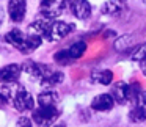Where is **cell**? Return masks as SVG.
<instances>
[{"mask_svg": "<svg viewBox=\"0 0 146 127\" xmlns=\"http://www.w3.org/2000/svg\"><path fill=\"white\" fill-rule=\"evenodd\" d=\"M54 127H64V124H57V126H54Z\"/></svg>", "mask_w": 146, "mask_h": 127, "instance_id": "obj_26", "label": "cell"}, {"mask_svg": "<svg viewBox=\"0 0 146 127\" xmlns=\"http://www.w3.org/2000/svg\"><path fill=\"white\" fill-rule=\"evenodd\" d=\"M22 67L19 64L13 63V64H7L0 69V83H13L19 79Z\"/></svg>", "mask_w": 146, "mask_h": 127, "instance_id": "obj_8", "label": "cell"}, {"mask_svg": "<svg viewBox=\"0 0 146 127\" xmlns=\"http://www.w3.org/2000/svg\"><path fill=\"white\" fill-rule=\"evenodd\" d=\"M115 101L110 94H99L91 101V108L96 111H107L113 107Z\"/></svg>", "mask_w": 146, "mask_h": 127, "instance_id": "obj_10", "label": "cell"}, {"mask_svg": "<svg viewBox=\"0 0 146 127\" xmlns=\"http://www.w3.org/2000/svg\"><path fill=\"white\" fill-rule=\"evenodd\" d=\"M63 79H64L63 72H60V71H52L50 75H47L46 79L41 80V85L42 86H50L52 88V86H55V85L63 82Z\"/></svg>", "mask_w": 146, "mask_h": 127, "instance_id": "obj_16", "label": "cell"}, {"mask_svg": "<svg viewBox=\"0 0 146 127\" xmlns=\"http://www.w3.org/2000/svg\"><path fill=\"white\" fill-rule=\"evenodd\" d=\"M58 110L55 105H39L38 110L33 111V121L38 127H50L58 118Z\"/></svg>", "mask_w": 146, "mask_h": 127, "instance_id": "obj_2", "label": "cell"}, {"mask_svg": "<svg viewBox=\"0 0 146 127\" xmlns=\"http://www.w3.org/2000/svg\"><path fill=\"white\" fill-rule=\"evenodd\" d=\"M146 55V44H143V46H140L138 49H137L135 52H133V55H132V60H141L143 57Z\"/></svg>", "mask_w": 146, "mask_h": 127, "instance_id": "obj_19", "label": "cell"}, {"mask_svg": "<svg viewBox=\"0 0 146 127\" xmlns=\"http://www.w3.org/2000/svg\"><path fill=\"white\" fill-rule=\"evenodd\" d=\"M55 0H41V8H52Z\"/></svg>", "mask_w": 146, "mask_h": 127, "instance_id": "obj_22", "label": "cell"}, {"mask_svg": "<svg viewBox=\"0 0 146 127\" xmlns=\"http://www.w3.org/2000/svg\"><path fill=\"white\" fill-rule=\"evenodd\" d=\"M119 11H121L119 0H108V2H105L101 8V13L108 14V16H116V14H119Z\"/></svg>", "mask_w": 146, "mask_h": 127, "instance_id": "obj_13", "label": "cell"}, {"mask_svg": "<svg viewBox=\"0 0 146 127\" xmlns=\"http://www.w3.org/2000/svg\"><path fill=\"white\" fill-rule=\"evenodd\" d=\"M3 22V10H2V7H0V24Z\"/></svg>", "mask_w": 146, "mask_h": 127, "instance_id": "obj_25", "label": "cell"}, {"mask_svg": "<svg viewBox=\"0 0 146 127\" xmlns=\"http://www.w3.org/2000/svg\"><path fill=\"white\" fill-rule=\"evenodd\" d=\"M76 27L69 22H64V21H54V22L49 25L47 35H46V39L49 41H60V39L66 38Z\"/></svg>", "mask_w": 146, "mask_h": 127, "instance_id": "obj_3", "label": "cell"}, {"mask_svg": "<svg viewBox=\"0 0 146 127\" xmlns=\"http://www.w3.org/2000/svg\"><path fill=\"white\" fill-rule=\"evenodd\" d=\"M13 105L17 111H27V110H33L35 101H33L32 94L25 88H19L17 91H14Z\"/></svg>", "mask_w": 146, "mask_h": 127, "instance_id": "obj_4", "label": "cell"}, {"mask_svg": "<svg viewBox=\"0 0 146 127\" xmlns=\"http://www.w3.org/2000/svg\"><path fill=\"white\" fill-rule=\"evenodd\" d=\"M22 69L29 74L32 79H46L47 75L52 74V69L47 66V64H42V63H36V61H27L24 63Z\"/></svg>", "mask_w": 146, "mask_h": 127, "instance_id": "obj_5", "label": "cell"}, {"mask_svg": "<svg viewBox=\"0 0 146 127\" xmlns=\"http://www.w3.org/2000/svg\"><path fill=\"white\" fill-rule=\"evenodd\" d=\"M130 39H132V36H123V38H119L116 42H115V47L119 49V50H121V49H124V46L127 47V46H129L130 42H132Z\"/></svg>", "mask_w": 146, "mask_h": 127, "instance_id": "obj_18", "label": "cell"}, {"mask_svg": "<svg viewBox=\"0 0 146 127\" xmlns=\"http://www.w3.org/2000/svg\"><path fill=\"white\" fill-rule=\"evenodd\" d=\"M55 61L60 63V64H68V63H71V61H74V60L68 55L66 50H60V52L55 54Z\"/></svg>", "mask_w": 146, "mask_h": 127, "instance_id": "obj_17", "label": "cell"}, {"mask_svg": "<svg viewBox=\"0 0 146 127\" xmlns=\"http://www.w3.org/2000/svg\"><path fill=\"white\" fill-rule=\"evenodd\" d=\"M111 97H113V101L116 102V104H127L129 102V85L124 82H116L113 85V88H111Z\"/></svg>", "mask_w": 146, "mask_h": 127, "instance_id": "obj_9", "label": "cell"}, {"mask_svg": "<svg viewBox=\"0 0 146 127\" xmlns=\"http://www.w3.org/2000/svg\"><path fill=\"white\" fill-rule=\"evenodd\" d=\"M140 66H141V72L146 75V55L141 58V60H140Z\"/></svg>", "mask_w": 146, "mask_h": 127, "instance_id": "obj_23", "label": "cell"}, {"mask_svg": "<svg viewBox=\"0 0 146 127\" xmlns=\"http://www.w3.org/2000/svg\"><path fill=\"white\" fill-rule=\"evenodd\" d=\"M16 127H32V121H30L29 118L22 116L19 121H17V126Z\"/></svg>", "mask_w": 146, "mask_h": 127, "instance_id": "obj_20", "label": "cell"}, {"mask_svg": "<svg viewBox=\"0 0 146 127\" xmlns=\"http://www.w3.org/2000/svg\"><path fill=\"white\" fill-rule=\"evenodd\" d=\"M7 102H8V99L5 97V96L2 94V93H0V107H3V105L7 104Z\"/></svg>", "mask_w": 146, "mask_h": 127, "instance_id": "obj_24", "label": "cell"}, {"mask_svg": "<svg viewBox=\"0 0 146 127\" xmlns=\"http://www.w3.org/2000/svg\"><path fill=\"white\" fill-rule=\"evenodd\" d=\"M129 116H130V121H132V122H143V121L146 119V107L143 104L135 105V107L130 110Z\"/></svg>", "mask_w": 146, "mask_h": 127, "instance_id": "obj_15", "label": "cell"}, {"mask_svg": "<svg viewBox=\"0 0 146 127\" xmlns=\"http://www.w3.org/2000/svg\"><path fill=\"white\" fill-rule=\"evenodd\" d=\"M27 11V0H10L8 3V13L13 22H21L24 21Z\"/></svg>", "mask_w": 146, "mask_h": 127, "instance_id": "obj_6", "label": "cell"}, {"mask_svg": "<svg viewBox=\"0 0 146 127\" xmlns=\"http://www.w3.org/2000/svg\"><path fill=\"white\" fill-rule=\"evenodd\" d=\"M69 10H71V13L80 21L88 19V17L91 16V5H90L88 0H72Z\"/></svg>", "mask_w": 146, "mask_h": 127, "instance_id": "obj_7", "label": "cell"}, {"mask_svg": "<svg viewBox=\"0 0 146 127\" xmlns=\"http://www.w3.org/2000/svg\"><path fill=\"white\" fill-rule=\"evenodd\" d=\"M91 82L99 83V85H110L113 82V72L108 69H101L91 72Z\"/></svg>", "mask_w": 146, "mask_h": 127, "instance_id": "obj_11", "label": "cell"}, {"mask_svg": "<svg viewBox=\"0 0 146 127\" xmlns=\"http://www.w3.org/2000/svg\"><path fill=\"white\" fill-rule=\"evenodd\" d=\"M85 50H86V42H83V41H76L74 44H71L69 47L66 49L68 55H69L72 60L80 58L83 54H85Z\"/></svg>", "mask_w": 146, "mask_h": 127, "instance_id": "obj_12", "label": "cell"}, {"mask_svg": "<svg viewBox=\"0 0 146 127\" xmlns=\"http://www.w3.org/2000/svg\"><path fill=\"white\" fill-rule=\"evenodd\" d=\"M71 2H72V0H63V2H61V5H60V11L69 10V8H71Z\"/></svg>", "mask_w": 146, "mask_h": 127, "instance_id": "obj_21", "label": "cell"}, {"mask_svg": "<svg viewBox=\"0 0 146 127\" xmlns=\"http://www.w3.org/2000/svg\"><path fill=\"white\" fill-rule=\"evenodd\" d=\"M5 41L8 44H11L13 47L19 49L22 54H30L35 49H38L41 46V36L38 35H25L24 32H21L19 28H13L11 32H8L5 35Z\"/></svg>", "mask_w": 146, "mask_h": 127, "instance_id": "obj_1", "label": "cell"}, {"mask_svg": "<svg viewBox=\"0 0 146 127\" xmlns=\"http://www.w3.org/2000/svg\"><path fill=\"white\" fill-rule=\"evenodd\" d=\"M145 3H146V0H145Z\"/></svg>", "mask_w": 146, "mask_h": 127, "instance_id": "obj_27", "label": "cell"}, {"mask_svg": "<svg viewBox=\"0 0 146 127\" xmlns=\"http://www.w3.org/2000/svg\"><path fill=\"white\" fill-rule=\"evenodd\" d=\"M58 101V94L52 89H47V91H42L41 94L38 96V102L39 105H55Z\"/></svg>", "mask_w": 146, "mask_h": 127, "instance_id": "obj_14", "label": "cell"}]
</instances>
